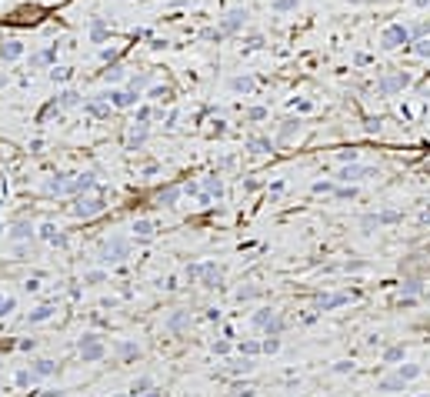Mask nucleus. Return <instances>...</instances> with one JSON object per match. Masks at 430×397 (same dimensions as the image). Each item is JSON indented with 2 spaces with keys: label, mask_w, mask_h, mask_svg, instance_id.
I'll return each instance as SVG.
<instances>
[{
  "label": "nucleus",
  "mask_w": 430,
  "mask_h": 397,
  "mask_svg": "<svg viewBox=\"0 0 430 397\" xmlns=\"http://www.w3.org/2000/svg\"><path fill=\"white\" fill-rule=\"evenodd\" d=\"M400 44H407V30L400 24L387 27V30H383V47H400Z\"/></svg>",
  "instance_id": "1"
},
{
  "label": "nucleus",
  "mask_w": 430,
  "mask_h": 397,
  "mask_svg": "<svg viewBox=\"0 0 430 397\" xmlns=\"http://www.w3.org/2000/svg\"><path fill=\"white\" fill-rule=\"evenodd\" d=\"M0 54H4V57L10 60V57H17V54H20V44H7V47L0 50Z\"/></svg>",
  "instance_id": "5"
},
{
  "label": "nucleus",
  "mask_w": 430,
  "mask_h": 397,
  "mask_svg": "<svg viewBox=\"0 0 430 397\" xmlns=\"http://www.w3.org/2000/svg\"><path fill=\"white\" fill-rule=\"evenodd\" d=\"M54 367H50V360H40V367H37V374H50Z\"/></svg>",
  "instance_id": "10"
},
{
  "label": "nucleus",
  "mask_w": 430,
  "mask_h": 397,
  "mask_svg": "<svg viewBox=\"0 0 430 397\" xmlns=\"http://www.w3.org/2000/svg\"><path fill=\"white\" fill-rule=\"evenodd\" d=\"M134 231L140 234V237H150V234H153V227H150V221H140V224H134Z\"/></svg>",
  "instance_id": "4"
},
{
  "label": "nucleus",
  "mask_w": 430,
  "mask_h": 397,
  "mask_svg": "<svg viewBox=\"0 0 430 397\" xmlns=\"http://www.w3.org/2000/svg\"><path fill=\"white\" fill-rule=\"evenodd\" d=\"M417 50H420V54H430V44H420V47H417Z\"/></svg>",
  "instance_id": "11"
},
{
  "label": "nucleus",
  "mask_w": 430,
  "mask_h": 397,
  "mask_svg": "<svg viewBox=\"0 0 430 397\" xmlns=\"http://www.w3.org/2000/svg\"><path fill=\"white\" fill-rule=\"evenodd\" d=\"M297 0H277V10H294Z\"/></svg>",
  "instance_id": "7"
},
{
  "label": "nucleus",
  "mask_w": 430,
  "mask_h": 397,
  "mask_svg": "<svg viewBox=\"0 0 430 397\" xmlns=\"http://www.w3.org/2000/svg\"><path fill=\"white\" fill-rule=\"evenodd\" d=\"M147 387H150V381H147V377H140V381L134 384V394H143V390H147Z\"/></svg>",
  "instance_id": "6"
},
{
  "label": "nucleus",
  "mask_w": 430,
  "mask_h": 397,
  "mask_svg": "<svg viewBox=\"0 0 430 397\" xmlns=\"http://www.w3.org/2000/svg\"><path fill=\"white\" fill-rule=\"evenodd\" d=\"M10 307H14V301H10V297H4V301H0V314H7Z\"/></svg>",
  "instance_id": "9"
},
{
  "label": "nucleus",
  "mask_w": 430,
  "mask_h": 397,
  "mask_svg": "<svg viewBox=\"0 0 430 397\" xmlns=\"http://www.w3.org/2000/svg\"><path fill=\"white\" fill-rule=\"evenodd\" d=\"M50 314H54V310H50V307H40V310H37V314H33L30 320H44V317H50Z\"/></svg>",
  "instance_id": "8"
},
{
  "label": "nucleus",
  "mask_w": 430,
  "mask_h": 397,
  "mask_svg": "<svg viewBox=\"0 0 430 397\" xmlns=\"http://www.w3.org/2000/svg\"><path fill=\"white\" fill-rule=\"evenodd\" d=\"M80 354H84V360H97L100 354H104V347H100L94 337H84V344H80Z\"/></svg>",
  "instance_id": "2"
},
{
  "label": "nucleus",
  "mask_w": 430,
  "mask_h": 397,
  "mask_svg": "<svg viewBox=\"0 0 430 397\" xmlns=\"http://www.w3.org/2000/svg\"><path fill=\"white\" fill-rule=\"evenodd\" d=\"M104 254H107V257H104V261H120V257L127 254V247L120 244V240H113V244H110V247H107Z\"/></svg>",
  "instance_id": "3"
},
{
  "label": "nucleus",
  "mask_w": 430,
  "mask_h": 397,
  "mask_svg": "<svg viewBox=\"0 0 430 397\" xmlns=\"http://www.w3.org/2000/svg\"><path fill=\"white\" fill-rule=\"evenodd\" d=\"M147 397H160V394H147Z\"/></svg>",
  "instance_id": "12"
}]
</instances>
